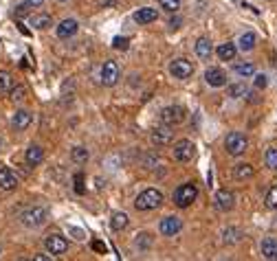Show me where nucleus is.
Instances as JSON below:
<instances>
[{
  "instance_id": "b1692460",
  "label": "nucleus",
  "mask_w": 277,
  "mask_h": 261,
  "mask_svg": "<svg viewBox=\"0 0 277 261\" xmlns=\"http://www.w3.org/2000/svg\"><path fill=\"white\" fill-rule=\"evenodd\" d=\"M31 27H35V29H49L51 27V16L49 14H35V16H31Z\"/></svg>"
},
{
  "instance_id": "f8f14e48",
  "label": "nucleus",
  "mask_w": 277,
  "mask_h": 261,
  "mask_svg": "<svg viewBox=\"0 0 277 261\" xmlns=\"http://www.w3.org/2000/svg\"><path fill=\"white\" fill-rule=\"evenodd\" d=\"M233 204H236V196H233V191L218 189V193H216V206H218L220 211H231Z\"/></svg>"
},
{
  "instance_id": "5701e85b",
  "label": "nucleus",
  "mask_w": 277,
  "mask_h": 261,
  "mask_svg": "<svg viewBox=\"0 0 277 261\" xmlns=\"http://www.w3.org/2000/svg\"><path fill=\"white\" fill-rule=\"evenodd\" d=\"M255 33H242L240 35V40H238V46H240V51H253V46H255Z\"/></svg>"
},
{
  "instance_id": "f03ea898",
  "label": "nucleus",
  "mask_w": 277,
  "mask_h": 261,
  "mask_svg": "<svg viewBox=\"0 0 277 261\" xmlns=\"http://www.w3.org/2000/svg\"><path fill=\"white\" fill-rule=\"evenodd\" d=\"M196 198H198V187L194 182H185V185H180L178 189L174 191V204L180 206V209H187Z\"/></svg>"
},
{
  "instance_id": "20e7f679",
  "label": "nucleus",
  "mask_w": 277,
  "mask_h": 261,
  "mask_svg": "<svg viewBox=\"0 0 277 261\" xmlns=\"http://www.w3.org/2000/svg\"><path fill=\"white\" fill-rule=\"evenodd\" d=\"M20 220L29 228H38V226H42V224L46 222V211L42 209V206H33V209H29V211H25V213L20 215Z\"/></svg>"
},
{
  "instance_id": "6ab92c4d",
  "label": "nucleus",
  "mask_w": 277,
  "mask_h": 261,
  "mask_svg": "<svg viewBox=\"0 0 277 261\" xmlns=\"http://www.w3.org/2000/svg\"><path fill=\"white\" fill-rule=\"evenodd\" d=\"M216 53H218V57L222 59V62H233L238 48H236V44H231V42H225V44H220L218 48H216Z\"/></svg>"
},
{
  "instance_id": "58836bf2",
  "label": "nucleus",
  "mask_w": 277,
  "mask_h": 261,
  "mask_svg": "<svg viewBox=\"0 0 277 261\" xmlns=\"http://www.w3.org/2000/svg\"><path fill=\"white\" fill-rule=\"evenodd\" d=\"M29 7H31V5H29V3H25V5H20V7H18V11H16V14H18V16H27V11H29Z\"/></svg>"
},
{
  "instance_id": "f3484780",
  "label": "nucleus",
  "mask_w": 277,
  "mask_h": 261,
  "mask_svg": "<svg viewBox=\"0 0 277 261\" xmlns=\"http://www.w3.org/2000/svg\"><path fill=\"white\" fill-rule=\"evenodd\" d=\"M172 141V125H163V127H156L152 132V143L156 145H167Z\"/></svg>"
},
{
  "instance_id": "7ed1b4c3",
  "label": "nucleus",
  "mask_w": 277,
  "mask_h": 261,
  "mask_svg": "<svg viewBox=\"0 0 277 261\" xmlns=\"http://www.w3.org/2000/svg\"><path fill=\"white\" fill-rule=\"evenodd\" d=\"M246 147H249V141H246V136L242 134V132H231V134H227L225 138V149L227 154L231 156H242Z\"/></svg>"
},
{
  "instance_id": "ea45409f",
  "label": "nucleus",
  "mask_w": 277,
  "mask_h": 261,
  "mask_svg": "<svg viewBox=\"0 0 277 261\" xmlns=\"http://www.w3.org/2000/svg\"><path fill=\"white\" fill-rule=\"evenodd\" d=\"M93 248L95 250H99V252H106V244H101V241H95Z\"/></svg>"
},
{
  "instance_id": "39448f33",
  "label": "nucleus",
  "mask_w": 277,
  "mask_h": 261,
  "mask_svg": "<svg viewBox=\"0 0 277 261\" xmlns=\"http://www.w3.org/2000/svg\"><path fill=\"white\" fill-rule=\"evenodd\" d=\"M185 121V110L180 106H167L161 110V123L163 125H178Z\"/></svg>"
},
{
  "instance_id": "72a5a7b5",
  "label": "nucleus",
  "mask_w": 277,
  "mask_h": 261,
  "mask_svg": "<svg viewBox=\"0 0 277 261\" xmlns=\"http://www.w3.org/2000/svg\"><path fill=\"white\" fill-rule=\"evenodd\" d=\"M128 44H130L128 38H114V40H112V46L117 48V51H125V48H128Z\"/></svg>"
},
{
  "instance_id": "f704fd0d",
  "label": "nucleus",
  "mask_w": 277,
  "mask_h": 261,
  "mask_svg": "<svg viewBox=\"0 0 277 261\" xmlns=\"http://www.w3.org/2000/svg\"><path fill=\"white\" fill-rule=\"evenodd\" d=\"M225 241H229V244H233V241H238V230H233V228L225 230Z\"/></svg>"
},
{
  "instance_id": "c756f323",
  "label": "nucleus",
  "mask_w": 277,
  "mask_h": 261,
  "mask_svg": "<svg viewBox=\"0 0 277 261\" xmlns=\"http://www.w3.org/2000/svg\"><path fill=\"white\" fill-rule=\"evenodd\" d=\"M11 88V75L7 70H0V95Z\"/></svg>"
},
{
  "instance_id": "1a4fd4ad",
  "label": "nucleus",
  "mask_w": 277,
  "mask_h": 261,
  "mask_svg": "<svg viewBox=\"0 0 277 261\" xmlns=\"http://www.w3.org/2000/svg\"><path fill=\"white\" fill-rule=\"evenodd\" d=\"M44 246L51 254H64L66 250H68V241H66L62 235H46Z\"/></svg>"
},
{
  "instance_id": "a211bd4d",
  "label": "nucleus",
  "mask_w": 277,
  "mask_h": 261,
  "mask_svg": "<svg viewBox=\"0 0 277 261\" xmlns=\"http://www.w3.org/2000/svg\"><path fill=\"white\" fill-rule=\"evenodd\" d=\"M156 9H152V7H141L138 11H134V22H138V24H150V22H154L156 20Z\"/></svg>"
},
{
  "instance_id": "423d86ee",
  "label": "nucleus",
  "mask_w": 277,
  "mask_h": 261,
  "mask_svg": "<svg viewBox=\"0 0 277 261\" xmlns=\"http://www.w3.org/2000/svg\"><path fill=\"white\" fill-rule=\"evenodd\" d=\"M170 72L174 79H189L194 75V66L187 59H174L172 66H170Z\"/></svg>"
},
{
  "instance_id": "a878e982",
  "label": "nucleus",
  "mask_w": 277,
  "mask_h": 261,
  "mask_svg": "<svg viewBox=\"0 0 277 261\" xmlns=\"http://www.w3.org/2000/svg\"><path fill=\"white\" fill-rule=\"evenodd\" d=\"M110 226H112V230H123L125 226H128V215L125 213H114L112 220H110Z\"/></svg>"
},
{
  "instance_id": "aec40b11",
  "label": "nucleus",
  "mask_w": 277,
  "mask_h": 261,
  "mask_svg": "<svg viewBox=\"0 0 277 261\" xmlns=\"http://www.w3.org/2000/svg\"><path fill=\"white\" fill-rule=\"evenodd\" d=\"M214 53V46H212V40L209 38H198L196 42V55L200 59H209Z\"/></svg>"
},
{
  "instance_id": "bb28decb",
  "label": "nucleus",
  "mask_w": 277,
  "mask_h": 261,
  "mask_svg": "<svg viewBox=\"0 0 277 261\" xmlns=\"http://www.w3.org/2000/svg\"><path fill=\"white\" fill-rule=\"evenodd\" d=\"M227 90H229V97H231V99H240V97L246 95V86H244V83H231Z\"/></svg>"
},
{
  "instance_id": "393cba45",
  "label": "nucleus",
  "mask_w": 277,
  "mask_h": 261,
  "mask_svg": "<svg viewBox=\"0 0 277 261\" xmlns=\"http://www.w3.org/2000/svg\"><path fill=\"white\" fill-rule=\"evenodd\" d=\"M236 75H240V77H253L255 75V66H253L251 62H244V64H236Z\"/></svg>"
},
{
  "instance_id": "4468645a",
  "label": "nucleus",
  "mask_w": 277,
  "mask_h": 261,
  "mask_svg": "<svg viewBox=\"0 0 277 261\" xmlns=\"http://www.w3.org/2000/svg\"><path fill=\"white\" fill-rule=\"evenodd\" d=\"M18 187V178L9 167H0V189L5 191H14Z\"/></svg>"
},
{
  "instance_id": "f257e3e1",
  "label": "nucleus",
  "mask_w": 277,
  "mask_h": 261,
  "mask_svg": "<svg viewBox=\"0 0 277 261\" xmlns=\"http://www.w3.org/2000/svg\"><path fill=\"white\" fill-rule=\"evenodd\" d=\"M163 204V193L159 189H146L143 193H138L134 200V209L136 211H154Z\"/></svg>"
},
{
  "instance_id": "473e14b6",
  "label": "nucleus",
  "mask_w": 277,
  "mask_h": 261,
  "mask_svg": "<svg viewBox=\"0 0 277 261\" xmlns=\"http://www.w3.org/2000/svg\"><path fill=\"white\" fill-rule=\"evenodd\" d=\"M73 160H75V162H86V160H88V149L75 147V149H73Z\"/></svg>"
},
{
  "instance_id": "2f4dec72",
  "label": "nucleus",
  "mask_w": 277,
  "mask_h": 261,
  "mask_svg": "<svg viewBox=\"0 0 277 261\" xmlns=\"http://www.w3.org/2000/svg\"><path fill=\"white\" fill-rule=\"evenodd\" d=\"M11 101H22L27 97V88L25 86H16V88H11Z\"/></svg>"
},
{
  "instance_id": "412c9836",
  "label": "nucleus",
  "mask_w": 277,
  "mask_h": 261,
  "mask_svg": "<svg viewBox=\"0 0 277 261\" xmlns=\"http://www.w3.org/2000/svg\"><path fill=\"white\" fill-rule=\"evenodd\" d=\"M233 178L236 180H249L253 178V167L249 162H238L236 167H233Z\"/></svg>"
},
{
  "instance_id": "4be33fe9",
  "label": "nucleus",
  "mask_w": 277,
  "mask_h": 261,
  "mask_svg": "<svg viewBox=\"0 0 277 261\" xmlns=\"http://www.w3.org/2000/svg\"><path fill=\"white\" fill-rule=\"evenodd\" d=\"M262 254H264V259H277V239L275 237H266L262 241Z\"/></svg>"
},
{
  "instance_id": "9b49d317",
  "label": "nucleus",
  "mask_w": 277,
  "mask_h": 261,
  "mask_svg": "<svg viewBox=\"0 0 277 261\" xmlns=\"http://www.w3.org/2000/svg\"><path fill=\"white\" fill-rule=\"evenodd\" d=\"M77 29H80L77 20H73V18H66V20H62V22L57 24L55 33H57L59 40H68V38H73V35L77 33Z\"/></svg>"
},
{
  "instance_id": "cd10ccee",
  "label": "nucleus",
  "mask_w": 277,
  "mask_h": 261,
  "mask_svg": "<svg viewBox=\"0 0 277 261\" xmlns=\"http://www.w3.org/2000/svg\"><path fill=\"white\" fill-rule=\"evenodd\" d=\"M264 202H266L268 209H277V185H273V187L268 189L266 200H264Z\"/></svg>"
},
{
  "instance_id": "ddd939ff",
  "label": "nucleus",
  "mask_w": 277,
  "mask_h": 261,
  "mask_svg": "<svg viewBox=\"0 0 277 261\" xmlns=\"http://www.w3.org/2000/svg\"><path fill=\"white\" fill-rule=\"evenodd\" d=\"M204 81H207L212 88H220L227 83V75L220 68H207L204 70Z\"/></svg>"
},
{
  "instance_id": "2eb2a0df",
  "label": "nucleus",
  "mask_w": 277,
  "mask_h": 261,
  "mask_svg": "<svg viewBox=\"0 0 277 261\" xmlns=\"http://www.w3.org/2000/svg\"><path fill=\"white\" fill-rule=\"evenodd\" d=\"M25 160H27L29 167H38L40 162L44 160V149H42L40 145H31V147L27 149V154H25Z\"/></svg>"
},
{
  "instance_id": "4c0bfd02",
  "label": "nucleus",
  "mask_w": 277,
  "mask_h": 261,
  "mask_svg": "<svg viewBox=\"0 0 277 261\" xmlns=\"http://www.w3.org/2000/svg\"><path fill=\"white\" fill-rule=\"evenodd\" d=\"M33 261H55V254H33Z\"/></svg>"
},
{
  "instance_id": "e433bc0d",
  "label": "nucleus",
  "mask_w": 277,
  "mask_h": 261,
  "mask_svg": "<svg viewBox=\"0 0 277 261\" xmlns=\"http://www.w3.org/2000/svg\"><path fill=\"white\" fill-rule=\"evenodd\" d=\"M266 75H255V88H266Z\"/></svg>"
},
{
  "instance_id": "dca6fc26",
  "label": "nucleus",
  "mask_w": 277,
  "mask_h": 261,
  "mask_svg": "<svg viewBox=\"0 0 277 261\" xmlns=\"http://www.w3.org/2000/svg\"><path fill=\"white\" fill-rule=\"evenodd\" d=\"M31 112H27V110H18L14 114V119H11V125L16 127L18 132H22V130H27L29 125H31Z\"/></svg>"
},
{
  "instance_id": "a19ab883",
  "label": "nucleus",
  "mask_w": 277,
  "mask_h": 261,
  "mask_svg": "<svg viewBox=\"0 0 277 261\" xmlns=\"http://www.w3.org/2000/svg\"><path fill=\"white\" fill-rule=\"evenodd\" d=\"M31 7H40V5H44V0H27Z\"/></svg>"
},
{
  "instance_id": "9d476101",
  "label": "nucleus",
  "mask_w": 277,
  "mask_h": 261,
  "mask_svg": "<svg viewBox=\"0 0 277 261\" xmlns=\"http://www.w3.org/2000/svg\"><path fill=\"white\" fill-rule=\"evenodd\" d=\"M101 81H104V86H114V83L119 81V64L117 62L108 59V62L101 66Z\"/></svg>"
},
{
  "instance_id": "37998d69",
  "label": "nucleus",
  "mask_w": 277,
  "mask_h": 261,
  "mask_svg": "<svg viewBox=\"0 0 277 261\" xmlns=\"http://www.w3.org/2000/svg\"><path fill=\"white\" fill-rule=\"evenodd\" d=\"M59 3H66V0H59Z\"/></svg>"
},
{
  "instance_id": "0eeeda50",
  "label": "nucleus",
  "mask_w": 277,
  "mask_h": 261,
  "mask_svg": "<svg viewBox=\"0 0 277 261\" xmlns=\"http://www.w3.org/2000/svg\"><path fill=\"white\" fill-rule=\"evenodd\" d=\"M159 230L165 237H174V235H178L180 230H183V222H180V217H176V215H167L161 220Z\"/></svg>"
},
{
  "instance_id": "c85d7f7f",
  "label": "nucleus",
  "mask_w": 277,
  "mask_h": 261,
  "mask_svg": "<svg viewBox=\"0 0 277 261\" xmlns=\"http://www.w3.org/2000/svg\"><path fill=\"white\" fill-rule=\"evenodd\" d=\"M264 160H266V167H268V169H277V149H275V147L266 149V156H264Z\"/></svg>"
},
{
  "instance_id": "6e6552de",
  "label": "nucleus",
  "mask_w": 277,
  "mask_h": 261,
  "mask_svg": "<svg viewBox=\"0 0 277 261\" xmlns=\"http://www.w3.org/2000/svg\"><path fill=\"white\" fill-rule=\"evenodd\" d=\"M194 154H196V147L191 141H178L174 145V158L178 162H189L194 158Z\"/></svg>"
},
{
  "instance_id": "79ce46f5",
  "label": "nucleus",
  "mask_w": 277,
  "mask_h": 261,
  "mask_svg": "<svg viewBox=\"0 0 277 261\" xmlns=\"http://www.w3.org/2000/svg\"><path fill=\"white\" fill-rule=\"evenodd\" d=\"M0 149H3V138H0Z\"/></svg>"
},
{
  "instance_id": "c9c22d12",
  "label": "nucleus",
  "mask_w": 277,
  "mask_h": 261,
  "mask_svg": "<svg viewBox=\"0 0 277 261\" xmlns=\"http://www.w3.org/2000/svg\"><path fill=\"white\" fill-rule=\"evenodd\" d=\"M75 191L80 193V196L84 193V176L82 173H75Z\"/></svg>"
},
{
  "instance_id": "7c9ffc66",
  "label": "nucleus",
  "mask_w": 277,
  "mask_h": 261,
  "mask_svg": "<svg viewBox=\"0 0 277 261\" xmlns=\"http://www.w3.org/2000/svg\"><path fill=\"white\" fill-rule=\"evenodd\" d=\"M161 9L165 11H178L180 9V0H159Z\"/></svg>"
}]
</instances>
